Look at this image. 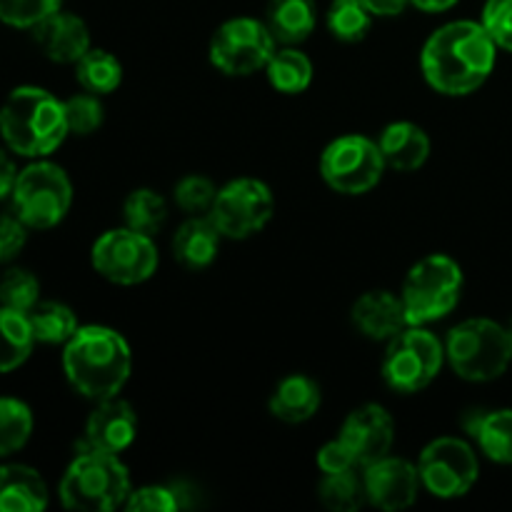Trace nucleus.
Instances as JSON below:
<instances>
[{
	"instance_id": "20",
	"label": "nucleus",
	"mask_w": 512,
	"mask_h": 512,
	"mask_svg": "<svg viewBox=\"0 0 512 512\" xmlns=\"http://www.w3.org/2000/svg\"><path fill=\"white\" fill-rule=\"evenodd\" d=\"M460 425L485 458L498 465H512V408L468 410Z\"/></svg>"
},
{
	"instance_id": "4",
	"label": "nucleus",
	"mask_w": 512,
	"mask_h": 512,
	"mask_svg": "<svg viewBox=\"0 0 512 512\" xmlns=\"http://www.w3.org/2000/svg\"><path fill=\"white\" fill-rule=\"evenodd\" d=\"M130 473L120 455L83 448L60 478V503L78 512H110L125 508Z\"/></svg>"
},
{
	"instance_id": "17",
	"label": "nucleus",
	"mask_w": 512,
	"mask_h": 512,
	"mask_svg": "<svg viewBox=\"0 0 512 512\" xmlns=\"http://www.w3.org/2000/svg\"><path fill=\"white\" fill-rule=\"evenodd\" d=\"M35 43L43 50L45 58L53 63L70 65L78 63L93 45H90V30L83 18L65 10H55L33 28Z\"/></svg>"
},
{
	"instance_id": "35",
	"label": "nucleus",
	"mask_w": 512,
	"mask_h": 512,
	"mask_svg": "<svg viewBox=\"0 0 512 512\" xmlns=\"http://www.w3.org/2000/svg\"><path fill=\"white\" fill-rule=\"evenodd\" d=\"M215 198H218V188L210 178L198 173H190L175 183L173 200L180 210L188 215H208L213 208Z\"/></svg>"
},
{
	"instance_id": "16",
	"label": "nucleus",
	"mask_w": 512,
	"mask_h": 512,
	"mask_svg": "<svg viewBox=\"0 0 512 512\" xmlns=\"http://www.w3.org/2000/svg\"><path fill=\"white\" fill-rule=\"evenodd\" d=\"M138 438V413L120 395L95 403L85 423V448L120 455Z\"/></svg>"
},
{
	"instance_id": "36",
	"label": "nucleus",
	"mask_w": 512,
	"mask_h": 512,
	"mask_svg": "<svg viewBox=\"0 0 512 512\" xmlns=\"http://www.w3.org/2000/svg\"><path fill=\"white\" fill-rule=\"evenodd\" d=\"M65 103V118H68V130L70 135H93L95 130L103 125L105 120V108L100 103V95L95 93H78L73 98L63 100Z\"/></svg>"
},
{
	"instance_id": "40",
	"label": "nucleus",
	"mask_w": 512,
	"mask_h": 512,
	"mask_svg": "<svg viewBox=\"0 0 512 512\" xmlns=\"http://www.w3.org/2000/svg\"><path fill=\"white\" fill-rule=\"evenodd\" d=\"M318 468L323 475H333V473H343V470H353L358 468V465H355L353 455H350V450L345 448L343 440L335 438L318 450Z\"/></svg>"
},
{
	"instance_id": "39",
	"label": "nucleus",
	"mask_w": 512,
	"mask_h": 512,
	"mask_svg": "<svg viewBox=\"0 0 512 512\" xmlns=\"http://www.w3.org/2000/svg\"><path fill=\"white\" fill-rule=\"evenodd\" d=\"M28 225L18 215H0V263H10L20 255L28 240Z\"/></svg>"
},
{
	"instance_id": "21",
	"label": "nucleus",
	"mask_w": 512,
	"mask_h": 512,
	"mask_svg": "<svg viewBox=\"0 0 512 512\" xmlns=\"http://www.w3.org/2000/svg\"><path fill=\"white\" fill-rule=\"evenodd\" d=\"M380 153L385 165L398 173H413L420 170L430 158V138L418 123L398 120V123L385 125L378 138Z\"/></svg>"
},
{
	"instance_id": "26",
	"label": "nucleus",
	"mask_w": 512,
	"mask_h": 512,
	"mask_svg": "<svg viewBox=\"0 0 512 512\" xmlns=\"http://www.w3.org/2000/svg\"><path fill=\"white\" fill-rule=\"evenodd\" d=\"M35 335L28 313L0 305V373H13L33 353Z\"/></svg>"
},
{
	"instance_id": "34",
	"label": "nucleus",
	"mask_w": 512,
	"mask_h": 512,
	"mask_svg": "<svg viewBox=\"0 0 512 512\" xmlns=\"http://www.w3.org/2000/svg\"><path fill=\"white\" fill-rule=\"evenodd\" d=\"M40 303V280L30 270L10 268L0 278V305L18 313H30Z\"/></svg>"
},
{
	"instance_id": "23",
	"label": "nucleus",
	"mask_w": 512,
	"mask_h": 512,
	"mask_svg": "<svg viewBox=\"0 0 512 512\" xmlns=\"http://www.w3.org/2000/svg\"><path fill=\"white\" fill-rule=\"evenodd\" d=\"M48 508V485L30 465H0V512H40Z\"/></svg>"
},
{
	"instance_id": "25",
	"label": "nucleus",
	"mask_w": 512,
	"mask_h": 512,
	"mask_svg": "<svg viewBox=\"0 0 512 512\" xmlns=\"http://www.w3.org/2000/svg\"><path fill=\"white\" fill-rule=\"evenodd\" d=\"M265 75L278 93L300 95L313 85V60L295 45H285V48L275 50Z\"/></svg>"
},
{
	"instance_id": "29",
	"label": "nucleus",
	"mask_w": 512,
	"mask_h": 512,
	"mask_svg": "<svg viewBox=\"0 0 512 512\" xmlns=\"http://www.w3.org/2000/svg\"><path fill=\"white\" fill-rule=\"evenodd\" d=\"M168 200L153 188H138L125 198L123 203V220L130 230H138V233L155 235L163 230V225L168 223Z\"/></svg>"
},
{
	"instance_id": "10",
	"label": "nucleus",
	"mask_w": 512,
	"mask_h": 512,
	"mask_svg": "<svg viewBox=\"0 0 512 512\" xmlns=\"http://www.w3.org/2000/svg\"><path fill=\"white\" fill-rule=\"evenodd\" d=\"M385 165L378 140L368 135H340L320 155L325 185L340 195H365L383 180Z\"/></svg>"
},
{
	"instance_id": "44",
	"label": "nucleus",
	"mask_w": 512,
	"mask_h": 512,
	"mask_svg": "<svg viewBox=\"0 0 512 512\" xmlns=\"http://www.w3.org/2000/svg\"><path fill=\"white\" fill-rule=\"evenodd\" d=\"M508 333H510V345H512V320H510V325H508Z\"/></svg>"
},
{
	"instance_id": "31",
	"label": "nucleus",
	"mask_w": 512,
	"mask_h": 512,
	"mask_svg": "<svg viewBox=\"0 0 512 512\" xmlns=\"http://www.w3.org/2000/svg\"><path fill=\"white\" fill-rule=\"evenodd\" d=\"M318 498L330 512H358L368 503L363 473L353 468L343 470V473L323 475L318 485Z\"/></svg>"
},
{
	"instance_id": "33",
	"label": "nucleus",
	"mask_w": 512,
	"mask_h": 512,
	"mask_svg": "<svg viewBox=\"0 0 512 512\" xmlns=\"http://www.w3.org/2000/svg\"><path fill=\"white\" fill-rule=\"evenodd\" d=\"M33 435V410L18 398H0V458L18 453Z\"/></svg>"
},
{
	"instance_id": "41",
	"label": "nucleus",
	"mask_w": 512,
	"mask_h": 512,
	"mask_svg": "<svg viewBox=\"0 0 512 512\" xmlns=\"http://www.w3.org/2000/svg\"><path fill=\"white\" fill-rule=\"evenodd\" d=\"M20 170L15 168V163L10 160V155L0 148V200L10 198L15 188V180H18Z\"/></svg>"
},
{
	"instance_id": "6",
	"label": "nucleus",
	"mask_w": 512,
	"mask_h": 512,
	"mask_svg": "<svg viewBox=\"0 0 512 512\" xmlns=\"http://www.w3.org/2000/svg\"><path fill=\"white\" fill-rule=\"evenodd\" d=\"M463 268L445 253L425 255L408 270L400 288L408 325H430L448 318L463 295Z\"/></svg>"
},
{
	"instance_id": "12",
	"label": "nucleus",
	"mask_w": 512,
	"mask_h": 512,
	"mask_svg": "<svg viewBox=\"0 0 512 512\" xmlns=\"http://www.w3.org/2000/svg\"><path fill=\"white\" fill-rule=\"evenodd\" d=\"M420 483L440 500L463 498L480 478V460L473 445L463 438H435L420 453Z\"/></svg>"
},
{
	"instance_id": "42",
	"label": "nucleus",
	"mask_w": 512,
	"mask_h": 512,
	"mask_svg": "<svg viewBox=\"0 0 512 512\" xmlns=\"http://www.w3.org/2000/svg\"><path fill=\"white\" fill-rule=\"evenodd\" d=\"M363 3L375 18H395V15L405 13L410 0H363Z\"/></svg>"
},
{
	"instance_id": "30",
	"label": "nucleus",
	"mask_w": 512,
	"mask_h": 512,
	"mask_svg": "<svg viewBox=\"0 0 512 512\" xmlns=\"http://www.w3.org/2000/svg\"><path fill=\"white\" fill-rule=\"evenodd\" d=\"M75 78L83 90L95 95H108L123 83V65L113 53L103 48H90L83 58L75 63Z\"/></svg>"
},
{
	"instance_id": "27",
	"label": "nucleus",
	"mask_w": 512,
	"mask_h": 512,
	"mask_svg": "<svg viewBox=\"0 0 512 512\" xmlns=\"http://www.w3.org/2000/svg\"><path fill=\"white\" fill-rule=\"evenodd\" d=\"M198 490L190 488L185 480L178 483H153L143 485V488L130 490L128 500H125V508L130 512H175L193 508L198 503L195 498Z\"/></svg>"
},
{
	"instance_id": "13",
	"label": "nucleus",
	"mask_w": 512,
	"mask_h": 512,
	"mask_svg": "<svg viewBox=\"0 0 512 512\" xmlns=\"http://www.w3.org/2000/svg\"><path fill=\"white\" fill-rule=\"evenodd\" d=\"M275 213L273 190L258 178H235L218 188L210 218L223 238L248 240L263 233Z\"/></svg>"
},
{
	"instance_id": "8",
	"label": "nucleus",
	"mask_w": 512,
	"mask_h": 512,
	"mask_svg": "<svg viewBox=\"0 0 512 512\" xmlns=\"http://www.w3.org/2000/svg\"><path fill=\"white\" fill-rule=\"evenodd\" d=\"M10 200L13 213L30 230H50L73 205V183L60 165L40 158L20 170Z\"/></svg>"
},
{
	"instance_id": "18",
	"label": "nucleus",
	"mask_w": 512,
	"mask_h": 512,
	"mask_svg": "<svg viewBox=\"0 0 512 512\" xmlns=\"http://www.w3.org/2000/svg\"><path fill=\"white\" fill-rule=\"evenodd\" d=\"M350 318H353L355 330L375 343H388L400 330L408 328L403 298L390 290H368L360 295Z\"/></svg>"
},
{
	"instance_id": "19",
	"label": "nucleus",
	"mask_w": 512,
	"mask_h": 512,
	"mask_svg": "<svg viewBox=\"0 0 512 512\" xmlns=\"http://www.w3.org/2000/svg\"><path fill=\"white\" fill-rule=\"evenodd\" d=\"M223 233L210 215H190L173 235V258L185 270H205L215 263Z\"/></svg>"
},
{
	"instance_id": "14",
	"label": "nucleus",
	"mask_w": 512,
	"mask_h": 512,
	"mask_svg": "<svg viewBox=\"0 0 512 512\" xmlns=\"http://www.w3.org/2000/svg\"><path fill=\"white\" fill-rule=\"evenodd\" d=\"M338 438L353 455L358 468H368L375 460L390 455L395 443L393 415L378 403H365L345 418Z\"/></svg>"
},
{
	"instance_id": "2",
	"label": "nucleus",
	"mask_w": 512,
	"mask_h": 512,
	"mask_svg": "<svg viewBox=\"0 0 512 512\" xmlns=\"http://www.w3.org/2000/svg\"><path fill=\"white\" fill-rule=\"evenodd\" d=\"M63 370L75 393L100 403L123 393L133 370V350L123 333L108 325H80L65 343Z\"/></svg>"
},
{
	"instance_id": "37",
	"label": "nucleus",
	"mask_w": 512,
	"mask_h": 512,
	"mask_svg": "<svg viewBox=\"0 0 512 512\" xmlns=\"http://www.w3.org/2000/svg\"><path fill=\"white\" fill-rule=\"evenodd\" d=\"M60 10V0H0V20L13 28H35Z\"/></svg>"
},
{
	"instance_id": "7",
	"label": "nucleus",
	"mask_w": 512,
	"mask_h": 512,
	"mask_svg": "<svg viewBox=\"0 0 512 512\" xmlns=\"http://www.w3.org/2000/svg\"><path fill=\"white\" fill-rule=\"evenodd\" d=\"M445 363L443 340L428 325H408L388 340L380 373L393 393L415 395L433 385Z\"/></svg>"
},
{
	"instance_id": "15",
	"label": "nucleus",
	"mask_w": 512,
	"mask_h": 512,
	"mask_svg": "<svg viewBox=\"0 0 512 512\" xmlns=\"http://www.w3.org/2000/svg\"><path fill=\"white\" fill-rule=\"evenodd\" d=\"M363 480L368 503L385 512L408 510L410 505H415L423 488L418 465L405 458H395V455H385L363 468Z\"/></svg>"
},
{
	"instance_id": "11",
	"label": "nucleus",
	"mask_w": 512,
	"mask_h": 512,
	"mask_svg": "<svg viewBox=\"0 0 512 512\" xmlns=\"http://www.w3.org/2000/svg\"><path fill=\"white\" fill-rule=\"evenodd\" d=\"M90 263L100 278L115 285H140L158 270L160 255L150 235L123 228L105 230L90 250Z\"/></svg>"
},
{
	"instance_id": "5",
	"label": "nucleus",
	"mask_w": 512,
	"mask_h": 512,
	"mask_svg": "<svg viewBox=\"0 0 512 512\" xmlns=\"http://www.w3.org/2000/svg\"><path fill=\"white\" fill-rule=\"evenodd\" d=\"M445 360L468 383H493L512 363L510 333L490 318H468L445 338Z\"/></svg>"
},
{
	"instance_id": "1",
	"label": "nucleus",
	"mask_w": 512,
	"mask_h": 512,
	"mask_svg": "<svg viewBox=\"0 0 512 512\" xmlns=\"http://www.w3.org/2000/svg\"><path fill=\"white\" fill-rule=\"evenodd\" d=\"M498 45L478 20H453L425 40L420 53L423 78L435 93L465 98L483 88L498 63Z\"/></svg>"
},
{
	"instance_id": "43",
	"label": "nucleus",
	"mask_w": 512,
	"mask_h": 512,
	"mask_svg": "<svg viewBox=\"0 0 512 512\" xmlns=\"http://www.w3.org/2000/svg\"><path fill=\"white\" fill-rule=\"evenodd\" d=\"M460 0H410V5H415L423 13H445L453 5H458Z\"/></svg>"
},
{
	"instance_id": "9",
	"label": "nucleus",
	"mask_w": 512,
	"mask_h": 512,
	"mask_svg": "<svg viewBox=\"0 0 512 512\" xmlns=\"http://www.w3.org/2000/svg\"><path fill=\"white\" fill-rule=\"evenodd\" d=\"M275 50H278V40L270 33L265 20L240 15V18L225 20L215 30L208 55L218 73L228 78H248L268 68Z\"/></svg>"
},
{
	"instance_id": "3",
	"label": "nucleus",
	"mask_w": 512,
	"mask_h": 512,
	"mask_svg": "<svg viewBox=\"0 0 512 512\" xmlns=\"http://www.w3.org/2000/svg\"><path fill=\"white\" fill-rule=\"evenodd\" d=\"M68 135L65 103L45 88H15L0 108V138L20 158H48Z\"/></svg>"
},
{
	"instance_id": "22",
	"label": "nucleus",
	"mask_w": 512,
	"mask_h": 512,
	"mask_svg": "<svg viewBox=\"0 0 512 512\" xmlns=\"http://www.w3.org/2000/svg\"><path fill=\"white\" fill-rule=\"evenodd\" d=\"M320 403H323V393H320L318 380L303 373H293L275 385L268 408L273 418L288 425H300L315 418Z\"/></svg>"
},
{
	"instance_id": "28",
	"label": "nucleus",
	"mask_w": 512,
	"mask_h": 512,
	"mask_svg": "<svg viewBox=\"0 0 512 512\" xmlns=\"http://www.w3.org/2000/svg\"><path fill=\"white\" fill-rule=\"evenodd\" d=\"M28 320L35 343L45 345H65L80 328L73 310L65 303H55V300H40L28 313Z\"/></svg>"
},
{
	"instance_id": "32",
	"label": "nucleus",
	"mask_w": 512,
	"mask_h": 512,
	"mask_svg": "<svg viewBox=\"0 0 512 512\" xmlns=\"http://www.w3.org/2000/svg\"><path fill=\"white\" fill-rule=\"evenodd\" d=\"M375 15L365 8L363 0H333L328 8V30L343 43H360L373 28Z\"/></svg>"
},
{
	"instance_id": "24",
	"label": "nucleus",
	"mask_w": 512,
	"mask_h": 512,
	"mask_svg": "<svg viewBox=\"0 0 512 512\" xmlns=\"http://www.w3.org/2000/svg\"><path fill=\"white\" fill-rule=\"evenodd\" d=\"M318 23L315 0H268L265 25L283 45H300L313 35Z\"/></svg>"
},
{
	"instance_id": "38",
	"label": "nucleus",
	"mask_w": 512,
	"mask_h": 512,
	"mask_svg": "<svg viewBox=\"0 0 512 512\" xmlns=\"http://www.w3.org/2000/svg\"><path fill=\"white\" fill-rule=\"evenodd\" d=\"M480 23L485 25L500 50L512 53V0H488Z\"/></svg>"
}]
</instances>
